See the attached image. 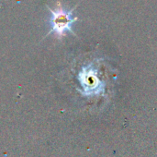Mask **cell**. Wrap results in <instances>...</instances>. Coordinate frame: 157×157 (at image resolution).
I'll return each instance as SVG.
<instances>
[{
    "instance_id": "6da1fadb",
    "label": "cell",
    "mask_w": 157,
    "mask_h": 157,
    "mask_svg": "<svg viewBox=\"0 0 157 157\" xmlns=\"http://www.w3.org/2000/svg\"><path fill=\"white\" fill-rule=\"evenodd\" d=\"M49 10L51 13L49 19L51 31L49 33L52 32L58 37L63 36L67 31L75 34L73 31V25L77 20V17L74 16L75 8L67 10L59 4L56 8L52 9L49 7Z\"/></svg>"
},
{
    "instance_id": "7a4b0ae2",
    "label": "cell",
    "mask_w": 157,
    "mask_h": 157,
    "mask_svg": "<svg viewBox=\"0 0 157 157\" xmlns=\"http://www.w3.org/2000/svg\"><path fill=\"white\" fill-rule=\"evenodd\" d=\"M78 81L82 88V94L85 96L101 95L105 93V83L99 79L98 68L94 64L83 67L78 74Z\"/></svg>"
}]
</instances>
